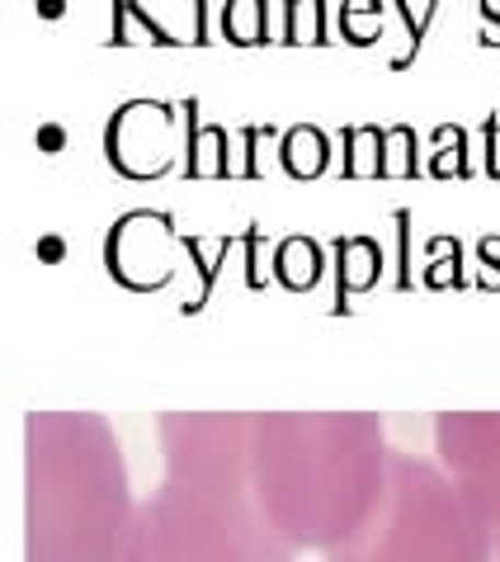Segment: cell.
<instances>
[{
    "instance_id": "6da1fadb",
    "label": "cell",
    "mask_w": 500,
    "mask_h": 562,
    "mask_svg": "<svg viewBox=\"0 0 500 562\" xmlns=\"http://www.w3.org/2000/svg\"><path fill=\"white\" fill-rule=\"evenodd\" d=\"M166 477L137 502L118 562H293L250 487L255 412H166Z\"/></svg>"
},
{
    "instance_id": "7a4b0ae2",
    "label": "cell",
    "mask_w": 500,
    "mask_h": 562,
    "mask_svg": "<svg viewBox=\"0 0 500 562\" xmlns=\"http://www.w3.org/2000/svg\"><path fill=\"white\" fill-rule=\"evenodd\" d=\"M387 459L378 412H255L250 487L293 549L326 553L378 510Z\"/></svg>"
},
{
    "instance_id": "3957f363",
    "label": "cell",
    "mask_w": 500,
    "mask_h": 562,
    "mask_svg": "<svg viewBox=\"0 0 500 562\" xmlns=\"http://www.w3.org/2000/svg\"><path fill=\"white\" fill-rule=\"evenodd\" d=\"M133 515L128 459L100 412L24 416V562H118Z\"/></svg>"
},
{
    "instance_id": "277c9868",
    "label": "cell",
    "mask_w": 500,
    "mask_h": 562,
    "mask_svg": "<svg viewBox=\"0 0 500 562\" xmlns=\"http://www.w3.org/2000/svg\"><path fill=\"white\" fill-rule=\"evenodd\" d=\"M321 562H496V543L440 459L393 449L378 510Z\"/></svg>"
},
{
    "instance_id": "5b68a950",
    "label": "cell",
    "mask_w": 500,
    "mask_h": 562,
    "mask_svg": "<svg viewBox=\"0 0 500 562\" xmlns=\"http://www.w3.org/2000/svg\"><path fill=\"white\" fill-rule=\"evenodd\" d=\"M434 459L487 520L500 558V412H440Z\"/></svg>"
},
{
    "instance_id": "8992f818",
    "label": "cell",
    "mask_w": 500,
    "mask_h": 562,
    "mask_svg": "<svg viewBox=\"0 0 500 562\" xmlns=\"http://www.w3.org/2000/svg\"><path fill=\"white\" fill-rule=\"evenodd\" d=\"M227 24L237 43H255L264 38V0H231L227 5Z\"/></svg>"
}]
</instances>
